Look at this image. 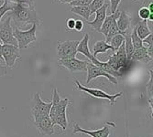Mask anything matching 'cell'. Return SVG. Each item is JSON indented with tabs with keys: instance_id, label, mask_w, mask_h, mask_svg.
Instances as JSON below:
<instances>
[{
	"instance_id": "obj_5",
	"label": "cell",
	"mask_w": 153,
	"mask_h": 137,
	"mask_svg": "<svg viewBox=\"0 0 153 137\" xmlns=\"http://www.w3.org/2000/svg\"><path fill=\"white\" fill-rule=\"evenodd\" d=\"M51 107V102H45L41 100L39 92L35 93L32 99L31 106V114L33 118L48 116L50 113V110Z\"/></svg>"
},
{
	"instance_id": "obj_6",
	"label": "cell",
	"mask_w": 153,
	"mask_h": 137,
	"mask_svg": "<svg viewBox=\"0 0 153 137\" xmlns=\"http://www.w3.org/2000/svg\"><path fill=\"white\" fill-rule=\"evenodd\" d=\"M0 40L4 44H9L18 47V42L13 35L10 16H8L5 20L0 21Z\"/></svg>"
},
{
	"instance_id": "obj_8",
	"label": "cell",
	"mask_w": 153,
	"mask_h": 137,
	"mask_svg": "<svg viewBox=\"0 0 153 137\" xmlns=\"http://www.w3.org/2000/svg\"><path fill=\"white\" fill-rule=\"evenodd\" d=\"M2 58L6 62L7 68H12L17 60L19 58V49L17 46L4 44L2 45Z\"/></svg>"
},
{
	"instance_id": "obj_3",
	"label": "cell",
	"mask_w": 153,
	"mask_h": 137,
	"mask_svg": "<svg viewBox=\"0 0 153 137\" xmlns=\"http://www.w3.org/2000/svg\"><path fill=\"white\" fill-rule=\"evenodd\" d=\"M74 82H75V84H76V88L75 89L85 91V92L88 93L89 95L93 96V97L98 98V99L108 100L111 105H114L115 102H116V99L118 98V97H121V96L123 95V92H118V93H116V94H108V93H106L104 91L99 90V89H93V88L85 87V86H82L79 82V80H76V79L74 80Z\"/></svg>"
},
{
	"instance_id": "obj_22",
	"label": "cell",
	"mask_w": 153,
	"mask_h": 137,
	"mask_svg": "<svg viewBox=\"0 0 153 137\" xmlns=\"http://www.w3.org/2000/svg\"><path fill=\"white\" fill-rule=\"evenodd\" d=\"M125 41V37L123 34L119 33V34H117L115 35L112 38H111V40L109 41V45L113 48V51H117V49L122 45V43Z\"/></svg>"
},
{
	"instance_id": "obj_24",
	"label": "cell",
	"mask_w": 153,
	"mask_h": 137,
	"mask_svg": "<svg viewBox=\"0 0 153 137\" xmlns=\"http://www.w3.org/2000/svg\"><path fill=\"white\" fill-rule=\"evenodd\" d=\"M13 7L14 3L11 2L10 0H4L3 5L0 7V21L2 20V18L6 15V13L13 9Z\"/></svg>"
},
{
	"instance_id": "obj_1",
	"label": "cell",
	"mask_w": 153,
	"mask_h": 137,
	"mask_svg": "<svg viewBox=\"0 0 153 137\" xmlns=\"http://www.w3.org/2000/svg\"><path fill=\"white\" fill-rule=\"evenodd\" d=\"M10 18L16 27L27 26V24L39 26L41 24V19L38 18L35 7L21 2L14 3L13 9L10 11Z\"/></svg>"
},
{
	"instance_id": "obj_4",
	"label": "cell",
	"mask_w": 153,
	"mask_h": 137,
	"mask_svg": "<svg viewBox=\"0 0 153 137\" xmlns=\"http://www.w3.org/2000/svg\"><path fill=\"white\" fill-rule=\"evenodd\" d=\"M79 40H66L58 43L57 54L60 59L74 58L77 54V47Z\"/></svg>"
},
{
	"instance_id": "obj_34",
	"label": "cell",
	"mask_w": 153,
	"mask_h": 137,
	"mask_svg": "<svg viewBox=\"0 0 153 137\" xmlns=\"http://www.w3.org/2000/svg\"><path fill=\"white\" fill-rule=\"evenodd\" d=\"M7 66H4L2 64H0V78L6 76L7 75Z\"/></svg>"
},
{
	"instance_id": "obj_36",
	"label": "cell",
	"mask_w": 153,
	"mask_h": 137,
	"mask_svg": "<svg viewBox=\"0 0 153 137\" xmlns=\"http://www.w3.org/2000/svg\"><path fill=\"white\" fill-rule=\"evenodd\" d=\"M148 8H149V10L150 14H153V2H150V4L149 5Z\"/></svg>"
},
{
	"instance_id": "obj_19",
	"label": "cell",
	"mask_w": 153,
	"mask_h": 137,
	"mask_svg": "<svg viewBox=\"0 0 153 137\" xmlns=\"http://www.w3.org/2000/svg\"><path fill=\"white\" fill-rule=\"evenodd\" d=\"M108 50H113V48L108 43H106L105 40H99L95 42V44L93 47V56L96 57L99 53H105Z\"/></svg>"
},
{
	"instance_id": "obj_27",
	"label": "cell",
	"mask_w": 153,
	"mask_h": 137,
	"mask_svg": "<svg viewBox=\"0 0 153 137\" xmlns=\"http://www.w3.org/2000/svg\"><path fill=\"white\" fill-rule=\"evenodd\" d=\"M149 15H150V12H149V8L146 7H142L140 8V10H138V17L140 18L141 20H148Z\"/></svg>"
},
{
	"instance_id": "obj_17",
	"label": "cell",
	"mask_w": 153,
	"mask_h": 137,
	"mask_svg": "<svg viewBox=\"0 0 153 137\" xmlns=\"http://www.w3.org/2000/svg\"><path fill=\"white\" fill-rule=\"evenodd\" d=\"M78 52L83 54L89 60L93 56V54L91 53L89 49V34H85V37L82 38V39L79 41V44L77 47V53Z\"/></svg>"
},
{
	"instance_id": "obj_35",
	"label": "cell",
	"mask_w": 153,
	"mask_h": 137,
	"mask_svg": "<svg viewBox=\"0 0 153 137\" xmlns=\"http://www.w3.org/2000/svg\"><path fill=\"white\" fill-rule=\"evenodd\" d=\"M58 1L62 4H70L72 1H74V0H58Z\"/></svg>"
},
{
	"instance_id": "obj_14",
	"label": "cell",
	"mask_w": 153,
	"mask_h": 137,
	"mask_svg": "<svg viewBox=\"0 0 153 137\" xmlns=\"http://www.w3.org/2000/svg\"><path fill=\"white\" fill-rule=\"evenodd\" d=\"M117 25L121 34L125 35L128 32V29L130 27V18L126 11H120L119 17L117 19Z\"/></svg>"
},
{
	"instance_id": "obj_26",
	"label": "cell",
	"mask_w": 153,
	"mask_h": 137,
	"mask_svg": "<svg viewBox=\"0 0 153 137\" xmlns=\"http://www.w3.org/2000/svg\"><path fill=\"white\" fill-rule=\"evenodd\" d=\"M108 64H109V66L113 68L114 71H118V70L120 68V66H119V63H118V60H117V57H116V54L115 53H113V55L112 56H110L109 57V60H108V61H106ZM120 74V73H119Z\"/></svg>"
},
{
	"instance_id": "obj_32",
	"label": "cell",
	"mask_w": 153,
	"mask_h": 137,
	"mask_svg": "<svg viewBox=\"0 0 153 137\" xmlns=\"http://www.w3.org/2000/svg\"><path fill=\"white\" fill-rule=\"evenodd\" d=\"M83 27H85V24L82 20H75V25H74V30L81 32L82 31Z\"/></svg>"
},
{
	"instance_id": "obj_28",
	"label": "cell",
	"mask_w": 153,
	"mask_h": 137,
	"mask_svg": "<svg viewBox=\"0 0 153 137\" xmlns=\"http://www.w3.org/2000/svg\"><path fill=\"white\" fill-rule=\"evenodd\" d=\"M92 0H74L70 3L71 7H79V6H89Z\"/></svg>"
},
{
	"instance_id": "obj_23",
	"label": "cell",
	"mask_w": 153,
	"mask_h": 137,
	"mask_svg": "<svg viewBox=\"0 0 153 137\" xmlns=\"http://www.w3.org/2000/svg\"><path fill=\"white\" fill-rule=\"evenodd\" d=\"M130 38H131L132 44H133V46H134L135 49H140V48H142V47H143V44H142V39L137 36L136 27H134L133 30H132V33L130 34Z\"/></svg>"
},
{
	"instance_id": "obj_37",
	"label": "cell",
	"mask_w": 153,
	"mask_h": 137,
	"mask_svg": "<svg viewBox=\"0 0 153 137\" xmlns=\"http://www.w3.org/2000/svg\"><path fill=\"white\" fill-rule=\"evenodd\" d=\"M0 60H3V58H2V44H0Z\"/></svg>"
},
{
	"instance_id": "obj_39",
	"label": "cell",
	"mask_w": 153,
	"mask_h": 137,
	"mask_svg": "<svg viewBox=\"0 0 153 137\" xmlns=\"http://www.w3.org/2000/svg\"><path fill=\"white\" fill-rule=\"evenodd\" d=\"M3 1H4V0H0V4H1V3H3Z\"/></svg>"
},
{
	"instance_id": "obj_12",
	"label": "cell",
	"mask_w": 153,
	"mask_h": 137,
	"mask_svg": "<svg viewBox=\"0 0 153 137\" xmlns=\"http://www.w3.org/2000/svg\"><path fill=\"white\" fill-rule=\"evenodd\" d=\"M108 4L107 3H105L99 9H97L94 14V21H88L86 20V23L91 27L93 29L95 30V31H98L100 30L101 29V26L104 22V20L105 19V17H106V11H107V7H108Z\"/></svg>"
},
{
	"instance_id": "obj_29",
	"label": "cell",
	"mask_w": 153,
	"mask_h": 137,
	"mask_svg": "<svg viewBox=\"0 0 153 137\" xmlns=\"http://www.w3.org/2000/svg\"><path fill=\"white\" fill-rule=\"evenodd\" d=\"M142 44H143V47H146V48H149L150 46H153V36H152V33H150L149 36H147L145 38L142 39Z\"/></svg>"
},
{
	"instance_id": "obj_9",
	"label": "cell",
	"mask_w": 153,
	"mask_h": 137,
	"mask_svg": "<svg viewBox=\"0 0 153 137\" xmlns=\"http://www.w3.org/2000/svg\"><path fill=\"white\" fill-rule=\"evenodd\" d=\"M87 79H86V84H89L90 81H92L94 79L97 78V77H105L110 82H112L114 84H117V80L116 77L110 75L108 73H106L105 71H104L102 68H100L99 67L95 66L94 64H93L92 62H89L87 65Z\"/></svg>"
},
{
	"instance_id": "obj_7",
	"label": "cell",
	"mask_w": 153,
	"mask_h": 137,
	"mask_svg": "<svg viewBox=\"0 0 153 137\" xmlns=\"http://www.w3.org/2000/svg\"><path fill=\"white\" fill-rule=\"evenodd\" d=\"M89 61L81 60L74 58L70 59H60L59 64L67 68L70 72H82L87 71V65Z\"/></svg>"
},
{
	"instance_id": "obj_15",
	"label": "cell",
	"mask_w": 153,
	"mask_h": 137,
	"mask_svg": "<svg viewBox=\"0 0 153 137\" xmlns=\"http://www.w3.org/2000/svg\"><path fill=\"white\" fill-rule=\"evenodd\" d=\"M131 60L149 63V61L152 60V58L149 56V53H148V48L142 47V48L137 49L134 50L132 56H131Z\"/></svg>"
},
{
	"instance_id": "obj_30",
	"label": "cell",
	"mask_w": 153,
	"mask_h": 137,
	"mask_svg": "<svg viewBox=\"0 0 153 137\" xmlns=\"http://www.w3.org/2000/svg\"><path fill=\"white\" fill-rule=\"evenodd\" d=\"M122 0H109L110 5H111V14L115 13L117 10V7L119 6V4L121 3Z\"/></svg>"
},
{
	"instance_id": "obj_13",
	"label": "cell",
	"mask_w": 153,
	"mask_h": 137,
	"mask_svg": "<svg viewBox=\"0 0 153 137\" xmlns=\"http://www.w3.org/2000/svg\"><path fill=\"white\" fill-rule=\"evenodd\" d=\"M85 133L90 135L91 137H109L110 134V131H109V127L107 125H105L102 129L96 130V131H88L85 129H82L80 127V125L78 123H75L74 125V133Z\"/></svg>"
},
{
	"instance_id": "obj_2",
	"label": "cell",
	"mask_w": 153,
	"mask_h": 137,
	"mask_svg": "<svg viewBox=\"0 0 153 137\" xmlns=\"http://www.w3.org/2000/svg\"><path fill=\"white\" fill-rule=\"evenodd\" d=\"M37 25L32 24V27L27 30H20L18 27H15L13 29V35L15 37L19 49H26L32 42L37 40L36 37Z\"/></svg>"
},
{
	"instance_id": "obj_18",
	"label": "cell",
	"mask_w": 153,
	"mask_h": 137,
	"mask_svg": "<svg viewBox=\"0 0 153 137\" xmlns=\"http://www.w3.org/2000/svg\"><path fill=\"white\" fill-rule=\"evenodd\" d=\"M136 29H137V34L140 37L141 39L145 38L147 36H149L151 32V30L149 29V27L148 26V20H141L138 22L136 26Z\"/></svg>"
},
{
	"instance_id": "obj_31",
	"label": "cell",
	"mask_w": 153,
	"mask_h": 137,
	"mask_svg": "<svg viewBox=\"0 0 153 137\" xmlns=\"http://www.w3.org/2000/svg\"><path fill=\"white\" fill-rule=\"evenodd\" d=\"M74 25H75V20L74 18H69L66 20V27L67 30H73L74 29Z\"/></svg>"
},
{
	"instance_id": "obj_21",
	"label": "cell",
	"mask_w": 153,
	"mask_h": 137,
	"mask_svg": "<svg viewBox=\"0 0 153 137\" xmlns=\"http://www.w3.org/2000/svg\"><path fill=\"white\" fill-rule=\"evenodd\" d=\"M124 37H125L124 44H125V50H126V54H127V59L131 60V56H132V54L135 50V48L132 44L130 35H128V32L125 34Z\"/></svg>"
},
{
	"instance_id": "obj_16",
	"label": "cell",
	"mask_w": 153,
	"mask_h": 137,
	"mask_svg": "<svg viewBox=\"0 0 153 137\" xmlns=\"http://www.w3.org/2000/svg\"><path fill=\"white\" fill-rule=\"evenodd\" d=\"M119 14H120V11L117 10L115 13L111 14L110 16H106V17H105V19L104 20V22H103V24H102V26H101V29H100L99 32L102 33V34L105 37L106 34H107V32H108V30H109V29H110L111 27H112L113 23H114V22L117 19V18L119 17Z\"/></svg>"
},
{
	"instance_id": "obj_40",
	"label": "cell",
	"mask_w": 153,
	"mask_h": 137,
	"mask_svg": "<svg viewBox=\"0 0 153 137\" xmlns=\"http://www.w3.org/2000/svg\"><path fill=\"white\" fill-rule=\"evenodd\" d=\"M135 1H137V0H135Z\"/></svg>"
},
{
	"instance_id": "obj_20",
	"label": "cell",
	"mask_w": 153,
	"mask_h": 137,
	"mask_svg": "<svg viewBox=\"0 0 153 137\" xmlns=\"http://www.w3.org/2000/svg\"><path fill=\"white\" fill-rule=\"evenodd\" d=\"M71 12L75 15H78L83 18L85 20H89L91 17V11L89 6H79V7H72Z\"/></svg>"
},
{
	"instance_id": "obj_38",
	"label": "cell",
	"mask_w": 153,
	"mask_h": 137,
	"mask_svg": "<svg viewBox=\"0 0 153 137\" xmlns=\"http://www.w3.org/2000/svg\"><path fill=\"white\" fill-rule=\"evenodd\" d=\"M10 1H11V2H13V3H14V2H16V1H17V0H10Z\"/></svg>"
},
{
	"instance_id": "obj_25",
	"label": "cell",
	"mask_w": 153,
	"mask_h": 137,
	"mask_svg": "<svg viewBox=\"0 0 153 137\" xmlns=\"http://www.w3.org/2000/svg\"><path fill=\"white\" fill-rule=\"evenodd\" d=\"M105 3V0H92L91 4L89 5L91 16H92V14H94L97 9H99Z\"/></svg>"
},
{
	"instance_id": "obj_11",
	"label": "cell",
	"mask_w": 153,
	"mask_h": 137,
	"mask_svg": "<svg viewBox=\"0 0 153 137\" xmlns=\"http://www.w3.org/2000/svg\"><path fill=\"white\" fill-rule=\"evenodd\" d=\"M70 102L69 99H61L58 111H57V115H56V120H55V124H58L59 126L62 127L63 131L66 130L68 126V121H67V115H66V109L67 106Z\"/></svg>"
},
{
	"instance_id": "obj_10",
	"label": "cell",
	"mask_w": 153,
	"mask_h": 137,
	"mask_svg": "<svg viewBox=\"0 0 153 137\" xmlns=\"http://www.w3.org/2000/svg\"><path fill=\"white\" fill-rule=\"evenodd\" d=\"M33 121L34 125L42 135H52L55 133L54 125L52 124L49 115L33 118Z\"/></svg>"
},
{
	"instance_id": "obj_33",
	"label": "cell",
	"mask_w": 153,
	"mask_h": 137,
	"mask_svg": "<svg viewBox=\"0 0 153 137\" xmlns=\"http://www.w3.org/2000/svg\"><path fill=\"white\" fill-rule=\"evenodd\" d=\"M147 90L149 96H150V98H152V71H150V80L147 85Z\"/></svg>"
}]
</instances>
